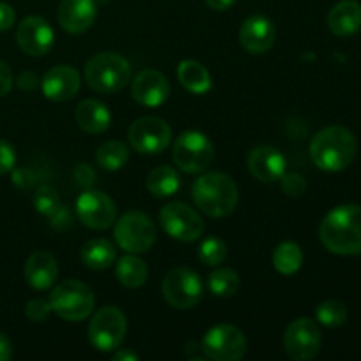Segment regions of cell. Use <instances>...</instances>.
Wrapping results in <instances>:
<instances>
[{"instance_id": "19", "label": "cell", "mask_w": 361, "mask_h": 361, "mask_svg": "<svg viewBox=\"0 0 361 361\" xmlns=\"http://www.w3.org/2000/svg\"><path fill=\"white\" fill-rule=\"evenodd\" d=\"M80 74L71 66H56L44 74L41 81L42 94L53 102H66L80 90Z\"/></svg>"}, {"instance_id": "41", "label": "cell", "mask_w": 361, "mask_h": 361, "mask_svg": "<svg viewBox=\"0 0 361 361\" xmlns=\"http://www.w3.org/2000/svg\"><path fill=\"white\" fill-rule=\"evenodd\" d=\"M208 4V7H212L214 11H226L236 2V0H204Z\"/></svg>"}, {"instance_id": "32", "label": "cell", "mask_w": 361, "mask_h": 361, "mask_svg": "<svg viewBox=\"0 0 361 361\" xmlns=\"http://www.w3.org/2000/svg\"><path fill=\"white\" fill-rule=\"evenodd\" d=\"M34 207L39 214L49 219H55L56 215L63 210L62 204H60V197L59 194H56V190L48 185H42L35 190Z\"/></svg>"}, {"instance_id": "38", "label": "cell", "mask_w": 361, "mask_h": 361, "mask_svg": "<svg viewBox=\"0 0 361 361\" xmlns=\"http://www.w3.org/2000/svg\"><path fill=\"white\" fill-rule=\"evenodd\" d=\"M14 21H16V14H14L13 7L0 2V32L9 30L14 25Z\"/></svg>"}, {"instance_id": "37", "label": "cell", "mask_w": 361, "mask_h": 361, "mask_svg": "<svg viewBox=\"0 0 361 361\" xmlns=\"http://www.w3.org/2000/svg\"><path fill=\"white\" fill-rule=\"evenodd\" d=\"M13 88V71L4 60H0V97H6Z\"/></svg>"}, {"instance_id": "22", "label": "cell", "mask_w": 361, "mask_h": 361, "mask_svg": "<svg viewBox=\"0 0 361 361\" xmlns=\"http://www.w3.org/2000/svg\"><path fill=\"white\" fill-rule=\"evenodd\" d=\"M328 27L337 37H349L361 27V4L356 0H342L331 7Z\"/></svg>"}, {"instance_id": "42", "label": "cell", "mask_w": 361, "mask_h": 361, "mask_svg": "<svg viewBox=\"0 0 361 361\" xmlns=\"http://www.w3.org/2000/svg\"><path fill=\"white\" fill-rule=\"evenodd\" d=\"M113 360L115 361H137L140 360V356L133 351H118L115 356H113Z\"/></svg>"}, {"instance_id": "12", "label": "cell", "mask_w": 361, "mask_h": 361, "mask_svg": "<svg viewBox=\"0 0 361 361\" xmlns=\"http://www.w3.org/2000/svg\"><path fill=\"white\" fill-rule=\"evenodd\" d=\"M171 127L157 116L137 118L129 129V141L140 154H161L171 143Z\"/></svg>"}, {"instance_id": "35", "label": "cell", "mask_w": 361, "mask_h": 361, "mask_svg": "<svg viewBox=\"0 0 361 361\" xmlns=\"http://www.w3.org/2000/svg\"><path fill=\"white\" fill-rule=\"evenodd\" d=\"M49 312H51V305H49V302H44V300H30L27 305V309H25V314H27V317L30 321H34V323H41V321H44L46 317L49 316Z\"/></svg>"}, {"instance_id": "27", "label": "cell", "mask_w": 361, "mask_h": 361, "mask_svg": "<svg viewBox=\"0 0 361 361\" xmlns=\"http://www.w3.org/2000/svg\"><path fill=\"white\" fill-rule=\"evenodd\" d=\"M116 279H118L120 284L129 289L140 288L148 279L147 263L143 259H140L137 256H133V254L123 256L116 263Z\"/></svg>"}, {"instance_id": "9", "label": "cell", "mask_w": 361, "mask_h": 361, "mask_svg": "<svg viewBox=\"0 0 361 361\" xmlns=\"http://www.w3.org/2000/svg\"><path fill=\"white\" fill-rule=\"evenodd\" d=\"M162 295L175 309H192L203 296L200 275L189 268H175L162 281Z\"/></svg>"}, {"instance_id": "24", "label": "cell", "mask_w": 361, "mask_h": 361, "mask_svg": "<svg viewBox=\"0 0 361 361\" xmlns=\"http://www.w3.org/2000/svg\"><path fill=\"white\" fill-rule=\"evenodd\" d=\"M176 76L182 87L187 92L196 95H203L210 92L212 76L204 66H201L196 60H183L176 69Z\"/></svg>"}, {"instance_id": "16", "label": "cell", "mask_w": 361, "mask_h": 361, "mask_svg": "<svg viewBox=\"0 0 361 361\" xmlns=\"http://www.w3.org/2000/svg\"><path fill=\"white\" fill-rule=\"evenodd\" d=\"M275 39H277L275 25L261 14L247 18L240 28V42L252 55H263L270 51L275 44Z\"/></svg>"}, {"instance_id": "28", "label": "cell", "mask_w": 361, "mask_h": 361, "mask_svg": "<svg viewBox=\"0 0 361 361\" xmlns=\"http://www.w3.org/2000/svg\"><path fill=\"white\" fill-rule=\"evenodd\" d=\"M303 252L298 243L284 242L275 249L274 252V267L279 274L293 275L302 268Z\"/></svg>"}, {"instance_id": "25", "label": "cell", "mask_w": 361, "mask_h": 361, "mask_svg": "<svg viewBox=\"0 0 361 361\" xmlns=\"http://www.w3.org/2000/svg\"><path fill=\"white\" fill-rule=\"evenodd\" d=\"M81 261L90 270H106L115 263L116 249L111 242L104 238L88 240L80 252Z\"/></svg>"}, {"instance_id": "5", "label": "cell", "mask_w": 361, "mask_h": 361, "mask_svg": "<svg viewBox=\"0 0 361 361\" xmlns=\"http://www.w3.org/2000/svg\"><path fill=\"white\" fill-rule=\"evenodd\" d=\"M51 310L63 321L78 323L92 316L95 305L94 293L80 281H63L49 293Z\"/></svg>"}, {"instance_id": "31", "label": "cell", "mask_w": 361, "mask_h": 361, "mask_svg": "<svg viewBox=\"0 0 361 361\" xmlns=\"http://www.w3.org/2000/svg\"><path fill=\"white\" fill-rule=\"evenodd\" d=\"M316 317L328 328H338L348 321V307L338 300H326L316 309Z\"/></svg>"}, {"instance_id": "40", "label": "cell", "mask_w": 361, "mask_h": 361, "mask_svg": "<svg viewBox=\"0 0 361 361\" xmlns=\"http://www.w3.org/2000/svg\"><path fill=\"white\" fill-rule=\"evenodd\" d=\"M20 87L25 88V90H34L37 87V78L32 73H23L20 76Z\"/></svg>"}, {"instance_id": "18", "label": "cell", "mask_w": 361, "mask_h": 361, "mask_svg": "<svg viewBox=\"0 0 361 361\" xmlns=\"http://www.w3.org/2000/svg\"><path fill=\"white\" fill-rule=\"evenodd\" d=\"M250 175L259 182H277L286 173V159L281 150L268 145L256 147L247 157Z\"/></svg>"}, {"instance_id": "11", "label": "cell", "mask_w": 361, "mask_h": 361, "mask_svg": "<svg viewBox=\"0 0 361 361\" xmlns=\"http://www.w3.org/2000/svg\"><path fill=\"white\" fill-rule=\"evenodd\" d=\"M203 353L214 361H238L245 356V335L231 324H219L203 337Z\"/></svg>"}, {"instance_id": "13", "label": "cell", "mask_w": 361, "mask_h": 361, "mask_svg": "<svg viewBox=\"0 0 361 361\" xmlns=\"http://www.w3.org/2000/svg\"><path fill=\"white\" fill-rule=\"evenodd\" d=\"M284 348L289 358L296 361L316 358L321 351V331L317 324L307 317L293 321L284 334Z\"/></svg>"}, {"instance_id": "10", "label": "cell", "mask_w": 361, "mask_h": 361, "mask_svg": "<svg viewBox=\"0 0 361 361\" xmlns=\"http://www.w3.org/2000/svg\"><path fill=\"white\" fill-rule=\"evenodd\" d=\"M161 224L171 238L180 242H196L204 233V222L201 215L189 204L180 201L168 203L162 208Z\"/></svg>"}, {"instance_id": "33", "label": "cell", "mask_w": 361, "mask_h": 361, "mask_svg": "<svg viewBox=\"0 0 361 361\" xmlns=\"http://www.w3.org/2000/svg\"><path fill=\"white\" fill-rule=\"evenodd\" d=\"M226 256H228V249H226V243L222 240L212 236L201 243L200 259L207 267H217V264L224 263Z\"/></svg>"}, {"instance_id": "26", "label": "cell", "mask_w": 361, "mask_h": 361, "mask_svg": "<svg viewBox=\"0 0 361 361\" xmlns=\"http://www.w3.org/2000/svg\"><path fill=\"white\" fill-rule=\"evenodd\" d=\"M147 187L152 196L169 197L180 189V176L169 166H157L148 173Z\"/></svg>"}, {"instance_id": "23", "label": "cell", "mask_w": 361, "mask_h": 361, "mask_svg": "<svg viewBox=\"0 0 361 361\" xmlns=\"http://www.w3.org/2000/svg\"><path fill=\"white\" fill-rule=\"evenodd\" d=\"M76 122L85 133L101 134L108 130L109 123H111V113L101 101L87 99V101H81L78 104Z\"/></svg>"}, {"instance_id": "6", "label": "cell", "mask_w": 361, "mask_h": 361, "mask_svg": "<svg viewBox=\"0 0 361 361\" xmlns=\"http://www.w3.org/2000/svg\"><path fill=\"white\" fill-rule=\"evenodd\" d=\"M157 238V229L152 219L143 212H129L122 215L115 226V240L120 249L129 254H141L152 249Z\"/></svg>"}, {"instance_id": "1", "label": "cell", "mask_w": 361, "mask_h": 361, "mask_svg": "<svg viewBox=\"0 0 361 361\" xmlns=\"http://www.w3.org/2000/svg\"><path fill=\"white\" fill-rule=\"evenodd\" d=\"M319 240L338 256L361 254V207L341 204L334 208L319 226Z\"/></svg>"}, {"instance_id": "30", "label": "cell", "mask_w": 361, "mask_h": 361, "mask_svg": "<svg viewBox=\"0 0 361 361\" xmlns=\"http://www.w3.org/2000/svg\"><path fill=\"white\" fill-rule=\"evenodd\" d=\"M240 288V277L231 268H217L208 275V289L215 296L228 298V296L236 295Z\"/></svg>"}, {"instance_id": "39", "label": "cell", "mask_w": 361, "mask_h": 361, "mask_svg": "<svg viewBox=\"0 0 361 361\" xmlns=\"http://www.w3.org/2000/svg\"><path fill=\"white\" fill-rule=\"evenodd\" d=\"M13 356V348H11L9 338L0 334V361H7Z\"/></svg>"}, {"instance_id": "17", "label": "cell", "mask_w": 361, "mask_h": 361, "mask_svg": "<svg viewBox=\"0 0 361 361\" xmlns=\"http://www.w3.org/2000/svg\"><path fill=\"white\" fill-rule=\"evenodd\" d=\"M169 97V81L154 69L141 71L133 81V99L147 108H157Z\"/></svg>"}, {"instance_id": "2", "label": "cell", "mask_w": 361, "mask_h": 361, "mask_svg": "<svg viewBox=\"0 0 361 361\" xmlns=\"http://www.w3.org/2000/svg\"><path fill=\"white\" fill-rule=\"evenodd\" d=\"M356 152V137L351 130L341 126L319 130L310 141V159L323 171H342L355 161Z\"/></svg>"}, {"instance_id": "29", "label": "cell", "mask_w": 361, "mask_h": 361, "mask_svg": "<svg viewBox=\"0 0 361 361\" xmlns=\"http://www.w3.org/2000/svg\"><path fill=\"white\" fill-rule=\"evenodd\" d=\"M129 159V150L122 141H106L95 154V161L106 171H118Z\"/></svg>"}, {"instance_id": "14", "label": "cell", "mask_w": 361, "mask_h": 361, "mask_svg": "<svg viewBox=\"0 0 361 361\" xmlns=\"http://www.w3.org/2000/svg\"><path fill=\"white\" fill-rule=\"evenodd\" d=\"M76 214L81 224L102 231L116 221V204L101 190H85L76 201Z\"/></svg>"}, {"instance_id": "7", "label": "cell", "mask_w": 361, "mask_h": 361, "mask_svg": "<svg viewBox=\"0 0 361 361\" xmlns=\"http://www.w3.org/2000/svg\"><path fill=\"white\" fill-rule=\"evenodd\" d=\"M214 145L197 130L180 134L173 145V161L185 173H203L214 161Z\"/></svg>"}, {"instance_id": "4", "label": "cell", "mask_w": 361, "mask_h": 361, "mask_svg": "<svg viewBox=\"0 0 361 361\" xmlns=\"http://www.w3.org/2000/svg\"><path fill=\"white\" fill-rule=\"evenodd\" d=\"M133 71L122 55L113 51L97 53L85 67V80L99 94H115L129 83Z\"/></svg>"}, {"instance_id": "21", "label": "cell", "mask_w": 361, "mask_h": 361, "mask_svg": "<svg viewBox=\"0 0 361 361\" xmlns=\"http://www.w3.org/2000/svg\"><path fill=\"white\" fill-rule=\"evenodd\" d=\"M23 271L30 288L46 291L59 277V264L49 252H34L25 263Z\"/></svg>"}, {"instance_id": "36", "label": "cell", "mask_w": 361, "mask_h": 361, "mask_svg": "<svg viewBox=\"0 0 361 361\" xmlns=\"http://www.w3.org/2000/svg\"><path fill=\"white\" fill-rule=\"evenodd\" d=\"M16 164V152H14L13 145L7 141L0 140V175H6Z\"/></svg>"}, {"instance_id": "15", "label": "cell", "mask_w": 361, "mask_h": 361, "mask_svg": "<svg viewBox=\"0 0 361 361\" xmlns=\"http://www.w3.org/2000/svg\"><path fill=\"white\" fill-rule=\"evenodd\" d=\"M16 41L21 51L27 55L42 56L51 49L55 42V32L44 18L28 16L18 25Z\"/></svg>"}, {"instance_id": "3", "label": "cell", "mask_w": 361, "mask_h": 361, "mask_svg": "<svg viewBox=\"0 0 361 361\" xmlns=\"http://www.w3.org/2000/svg\"><path fill=\"white\" fill-rule=\"evenodd\" d=\"M192 200L208 217H226L238 203V187L224 173H207L194 183Z\"/></svg>"}, {"instance_id": "34", "label": "cell", "mask_w": 361, "mask_h": 361, "mask_svg": "<svg viewBox=\"0 0 361 361\" xmlns=\"http://www.w3.org/2000/svg\"><path fill=\"white\" fill-rule=\"evenodd\" d=\"M282 190H284L288 196L298 197L305 192L307 189V182L303 180L302 175L298 173H291V175H282Z\"/></svg>"}, {"instance_id": "8", "label": "cell", "mask_w": 361, "mask_h": 361, "mask_svg": "<svg viewBox=\"0 0 361 361\" xmlns=\"http://www.w3.org/2000/svg\"><path fill=\"white\" fill-rule=\"evenodd\" d=\"M126 316L116 307H102L92 317L88 324V338L95 349L102 353L115 351L126 338Z\"/></svg>"}, {"instance_id": "20", "label": "cell", "mask_w": 361, "mask_h": 361, "mask_svg": "<svg viewBox=\"0 0 361 361\" xmlns=\"http://www.w3.org/2000/svg\"><path fill=\"white\" fill-rule=\"evenodd\" d=\"M97 18L95 0H62L59 7V21L69 34H81L94 25Z\"/></svg>"}]
</instances>
